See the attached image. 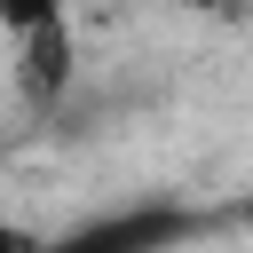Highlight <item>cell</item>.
Segmentation results:
<instances>
[{
    "instance_id": "6da1fadb",
    "label": "cell",
    "mask_w": 253,
    "mask_h": 253,
    "mask_svg": "<svg viewBox=\"0 0 253 253\" xmlns=\"http://www.w3.org/2000/svg\"><path fill=\"white\" fill-rule=\"evenodd\" d=\"M47 24H63V0H0V32L8 40H32Z\"/></svg>"
},
{
    "instance_id": "7a4b0ae2",
    "label": "cell",
    "mask_w": 253,
    "mask_h": 253,
    "mask_svg": "<svg viewBox=\"0 0 253 253\" xmlns=\"http://www.w3.org/2000/svg\"><path fill=\"white\" fill-rule=\"evenodd\" d=\"M0 253H16V237H0Z\"/></svg>"
}]
</instances>
